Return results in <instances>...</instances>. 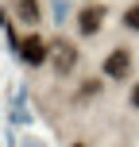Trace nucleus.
Masks as SVG:
<instances>
[{
	"label": "nucleus",
	"instance_id": "obj_8",
	"mask_svg": "<svg viewBox=\"0 0 139 147\" xmlns=\"http://www.w3.org/2000/svg\"><path fill=\"white\" fill-rule=\"evenodd\" d=\"M77 147H85V143H77Z\"/></svg>",
	"mask_w": 139,
	"mask_h": 147
},
{
	"label": "nucleus",
	"instance_id": "obj_7",
	"mask_svg": "<svg viewBox=\"0 0 139 147\" xmlns=\"http://www.w3.org/2000/svg\"><path fill=\"white\" fill-rule=\"evenodd\" d=\"M132 105L139 109V81H135V89H132Z\"/></svg>",
	"mask_w": 139,
	"mask_h": 147
},
{
	"label": "nucleus",
	"instance_id": "obj_4",
	"mask_svg": "<svg viewBox=\"0 0 139 147\" xmlns=\"http://www.w3.org/2000/svg\"><path fill=\"white\" fill-rule=\"evenodd\" d=\"M50 58H54V70H58V74H70L73 66H77V47H73V43H58Z\"/></svg>",
	"mask_w": 139,
	"mask_h": 147
},
{
	"label": "nucleus",
	"instance_id": "obj_3",
	"mask_svg": "<svg viewBox=\"0 0 139 147\" xmlns=\"http://www.w3.org/2000/svg\"><path fill=\"white\" fill-rule=\"evenodd\" d=\"M101 23H104V8L101 4H89V8L77 12V31H81V35H97Z\"/></svg>",
	"mask_w": 139,
	"mask_h": 147
},
{
	"label": "nucleus",
	"instance_id": "obj_5",
	"mask_svg": "<svg viewBox=\"0 0 139 147\" xmlns=\"http://www.w3.org/2000/svg\"><path fill=\"white\" fill-rule=\"evenodd\" d=\"M15 16H19L23 23H39V0H19V4H15Z\"/></svg>",
	"mask_w": 139,
	"mask_h": 147
},
{
	"label": "nucleus",
	"instance_id": "obj_6",
	"mask_svg": "<svg viewBox=\"0 0 139 147\" xmlns=\"http://www.w3.org/2000/svg\"><path fill=\"white\" fill-rule=\"evenodd\" d=\"M124 23H128L132 31H139V4H132V8L124 12Z\"/></svg>",
	"mask_w": 139,
	"mask_h": 147
},
{
	"label": "nucleus",
	"instance_id": "obj_2",
	"mask_svg": "<svg viewBox=\"0 0 139 147\" xmlns=\"http://www.w3.org/2000/svg\"><path fill=\"white\" fill-rule=\"evenodd\" d=\"M104 74H108V78H128V74H132V51H128V47H116V51L108 54V58H104Z\"/></svg>",
	"mask_w": 139,
	"mask_h": 147
},
{
	"label": "nucleus",
	"instance_id": "obj_1",
	"mask_svg": "<svg viewBox=\"0 0 139 147\" xmlns=\"http://www.w3.org/2000/svg\"><path fill=\"white\" fill-rule=\"evenodd\" d=\"M19 58L27 62V66H43V62L50 58V47H46L39 35H27V39L19 43Z\"/></svg>",
	"mask_w": 139,
	"mask_h": 147
}]
</instances>
